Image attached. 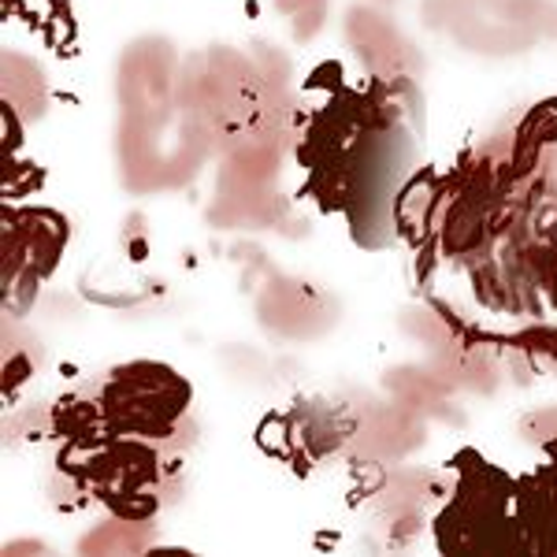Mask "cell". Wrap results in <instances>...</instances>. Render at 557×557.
Instances as JSON below:
<instances>
[{
  "mask_svg": "<svg viewBox=\"0 0 557 557\" xmlns=\"http://www.w3.org/2000/svg\"><path fill=\"white\" fill-rule=\"evenodd\" d=\"M298 168L323 212L343 215L364 249L398 238V201L420 168L424 112L406 78L323 67L301 94Z\"/></svg>",
  "mask_w": 557,
  "mask_h": 557,
  "instance_id": "cell-2",
  "label": "cell"
},
{
  "mask_svg": "<svg viewBox=\"0 0 557 557\" xmlns=\"http://www.w3.org/2000/svg\"><path fill=\"white\" fill-rule=\"evenodd\" d=\"M197 438L190 380L164 361H123L52 401V491L78 509L146 520L172 498Z\"/></svg>",
  "mask_w": 557,
  "mask_h": 557,
  "instance_id": "cell-1",
  "label": "cell"
},
{
  "mask_svg": "<svg viewBox=\"0 0 557 557\" xmlns=\"http://www.w3.org/2000/svg\"><path fill=\"white\" fill-rule=\"evenodd\" d=\"M454 487L435 517V543L446 554H520L513 480L475 450L450 461Z\"/></svg>",
  "mask_w": 557,
  "mask_h": 557,
  "instance_id": "cell-3",
  "label": "cell"
},
{
  "mask_svg": "<svg viewBox=\"0 0 557 557\" xmlns=\"http://www.w3.org/2000/svg\"><path fill=\"white\" fill-rule=\"evenodd\" d=\"M513 517L520 554H557V461L517 475Z\"/></svg>",
  "mask_w": 557,
  "mask_h": 557,
  "instance_id": "cell-4",
  "label": "cell"
},
{
  "mask_svg": "<svg viewBox=\"0 0 557 557\" xmlns=\"http://www.w3.org/2000/svg\"><path fill=\"white\" fill-rule=\"evenodd\" d=\"M4 220L15 223V212L8 209ZM15 227L23 231V249L4 246V253H8L4 264H12V260L23 257V283L34 286V283H41L52 268H57L60 249H64V242H67V220L60 212H49V209H23Z\"/></svg>",
  "mask_w": 557,
  "mask_h": 557,
  "instance_id": "cell-5",
  "label": "cell"
}]
</instances>
